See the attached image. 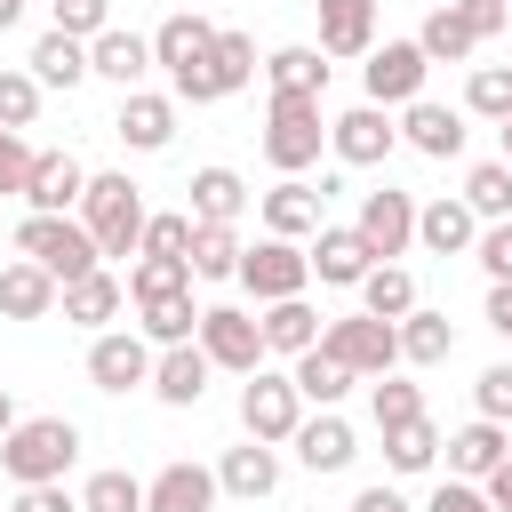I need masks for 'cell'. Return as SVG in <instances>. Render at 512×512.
<instances>
[{"label": "cell", "instance_id": "obj_43", "mask_svg": "<svg viewBox=\"0 0 512 512\" xmlns=\"http://www.w3.org/2000/svg\"><path fill=\"white\" fill-rule=\"evenodd\" d=\"M176 288H192V264H184V256H136V272H128V296H136V304L176 296Z\"/></svg>", "mask_w": 512, "mask_h": 512}, {"label": "cell", "instance_id": "obj_14", "mask_svg": "<svg viewBox=\"0 0 512 512\" xmlns=\"http://www.w3.org/2000/svg\"><path fill=\"white\" fill-rule=\"evenodd\" d=\"M88 192V168L72 152H32V176H24V208L32 216H72Z\"/></svg>", "mask_w": 512, "mask_h": 512}, {"label": "cell", "instance_id": "obj_58", "mask_svg": "<svg viewBox=\"0 0 512 512\" xmlns=\"http://www.w3.org/2000/svg\"><path fill=\"white\" fill-rule=\"evenodd\" d=\"M16 16H24V0H0V32H8V24H16Z\"/></svg>", "mask_w": 512, "mask_h": 512}, {"label": "cell", "instance_id": "obj_16", "mask_svg": "<svg viewBox=\"0 0 512 512\" xmlns=\"http://www.w3.org/2000/svg\"><path fill=\"white\" fill-rule=\"evenodd\" d=\"M112 136H120L128 152H168V144H176V96L128 88V96H120V120H112Z\"/></svg>", "mask_w": 512, "mask_h": 512}, {"label": "cell", "instance_id": "obj_39", "mask_svg": "<svg viewBox=\"0 0 512 512\" xmlns=\"http://www.w3.org/2000/svg\"><path fill=\"white\" fill-rule=\"evenodd\" d=\"M432 456H440V432H432V416L384 424V464H392V472H432Z\"/></svg>", "mask_w": 512, "mask_h": 512}, {"label": "cell", "instance_id": "obj_50", "mask_svg": "<svg viewBox=\"0 0 512 512\" xmlns=\"http://www.w3.org/2000/svg\"><path fill=\"white\" fill-rule=\"evenodd\" d=\"M472 256H480V272H488V280H512V216H504V224H480Z\"/></svg>", "mask_w": 512, "mask_h": 512}, {"label": "cell", "instance_id": "obj_31", "mask_svg": "<svg viewBox=\"0 0 512 512\" xmlns=\"http://www.w3.org/2000/svg\"><path fill=\"white\" fill-rule=\"evenodd\" d=\"M208 40H216V24H208L200 8H176V16L152 32V64H160V72H184L192 56H208Z\"/></svg>", "mask_w": 512, "mask_h": 512}, {"label": "cell", "instance_id": "obj_46", "mask_svg": "<svg viewBox=\"0 0 512 512\" xmlns=\"http://www.w3.org/2000/svg\"><path fill=\"white\" fill-rule=\"evenodd\" d=\"M184 248H192V208L144 216V248H136V256H184Z\"/></svg>", "mask_w": 512, "mask_h": 512}, {"label": "cell", "instance_id": "obj_18", "mask_svg": "<svg viewBox=\"0 0 512 512\" xmlns=\"http://www.w3.org/2000/svg\"><path fill=\"white\" fill-rule=\"evenodd\" d=\"M304 264H312L328 288H360V272L376 264V248H368L352 224H320V232H312V248H304Z\"/></svg>", "mask_w": 512, "mask_h": 512}, {"label": "cell", "instance_id": "obj_13", "mask_svg": "<svg viewBox=\"0 0 512 512\" xmlns=\"http://www.w3.org/2000/svg\"><path fill=\"white\" fill-rule=\"evenodd\" d=\"M352 232L376 248V264H392V256L416 240V200H408V192H392V184H384V192H360V216H352Z\"/></svg>", "mask_w": 512, "mask_h": 512}, {"label": "cell", "instance_id": "obj_48", "mask_svg": "<svg viewBox=\"0 0 512 512\" xmlns=\"http://www.w3.org/2000/svg\"><path fill=\"white\" fill-rule=\"evenodd\" d=\"M472 400H480V416H488V424H512V360H496V368H480V384H472Z\"/></svg>", "mask_w": 512, "mask_h": 512}, {"label": "cell", "instance_id": "obj_28", "mask_svg": "<svg viewBox=\"0 0 512 512\" xmlns=\"http://www.w3.org/2000/svg\"><path fill=\"white\" fill-rule=\"evenodd\" d=\"M256 328H264V352H280V360H296V352H312V344H320V312H312L304 296L264 304V312H256Z\"/></svg>", "mask_w": 512, "mask_h": 512}, {"label": "cell", "instance_id": "obj_33", "mask_svg": "<svg viewBox=\"0 0 512 512\" xmlns=\"http://www.w3.org/2000/svg\"><path fill=\"white\" fill-rule=\"evenodd\" d=\"M288 384H296V392H304L312 408H336V400H344V392H352L360 376H352V368H344V360H336L328 344H312V352H296V368H288Z\"/></svg>", "mask_w": 512, "mask_h": 512}, {"label": "cell", "instance_id": "obj_36", "mask_svg": "<svg viewBox=\"0 0 512 512\" xmlns=\"http://www.w3.org/2000/svg\"><path fill=\"white\" fill-rule=\"evenodd\" d=\"M144 320H136V336L144 344H192V328H200V304H192V288H176V296H152V304H136Z\"/></svg>", "mask_w": 512, "mask_h": 512}, {"label": "cell", "instance_id": "obj_25", "mask_svg": "<svg viewBox=\"0 0 512 512\" xmlns=\"http://www.w3.org/2000/svg\"><path fill=\"white\" fill-rule=\"evenodd\" d=\"M0 312H8V320H48V312H56V272L32 264V256L0 264Z\"/></svg>", "mask_w": 512, "mask_h": 512}, {"label": "cell", "instance_id": "obj_49", "mask_svg": "<svg viewBox=\"0 0 512 512\" xmlns=\"http://www.w3.org/2000/svg\"><path fill=\"white\" fill-rule=\"evenodd\" d=\"M48 8H56V32H72V40H96L112 24V0H48Z\"/></svg>", "mask_w": 512, "mask_h": 512}, {"label": "cell", "instance_id": "obj_32", "mask_svg": "<svg viewBox=\"0 0 512 512\" xmlns=\"http://www.w3.org/2000/svg\"><path fill=\"white\" fill-rule=\"evenodd\" d=\"M264 80H272V96H320V88H328V56H320L312 40L272 48V56H264Z\"/></svg>", "mask_w": 512, "mask_h": 512}, {"label": "cell", "instance_id": "obj_21", "mask_svg": "<svg viewBox=\"0 0 512 512\" xmlns=\"http://www.w3.org/2000/svg\"><path fill=\"white\" fill-rule=\"evenodd\" d=\"M56 304H64V320H72V328H104V320H120V304H128V280L96 264V272L64 280V288H56Z\"/></svg>", "mask_w": 512, "mask_h": 512}, {"label": "cell", "instance_id": "obj_7", "mask_svg": "<svg viewBox=\"0 0 512 512\" xmlns=\"http://www.w3.org/2000/svg\"><path fill=\"white\" fill-rule=\"evenodd\" d=\"M320 344H328V352H336L352 376H368V384H376V376L400 360V320H376V312H344V320H328V328H320Z\"/></svg>", "mask_w": 512, "mask_h": 512}, {"label": "cell", "instance_id": "obj_11", "mask_svg": "<svg viewBox=\"0 0 512 512\" xmlns=\"http://www.w3.org/2000/svg\"><path fill=\"white\" fill-rule=\"evenodd\" d=\"M328 144H336V160H344V168H376V160H392L400 120H392L384 104H352V112H336V120H328Z\"/></svg>", "mask_w": 512, "mask_h": 512}, {"label": "cell", "instance_id": "obj_41", "mask_svg": "<svg viewBox=\"0 0 512 512\" xmlns=\"http://www.w3.org/2000/svg\"><path fill=\"white\" fill-rule=\"evenodd\" d=\"M416 304V280L400 272V264H368L360 272V312H376V320H400Z\"/></svg>", "mask_w": 512, "mask_h": 512}, {"label": "cell", "instance_id": "obj_29", "mask_svg": "<svg viewBox=\"0 0 512 512\" xmlns=\"http://www.w3.org/2000/svg\"><path fill=\"white\" fill-rule=\"evenodd\" d=\"M24 64H32V80H40V88H80V80H88V40H72V32H56V24H48V32L32 40V56H24Z\"/></svg>", "mask_w": 512, "mask_h": 512}, {"label": "cell", "instance_id": "obj_40", "mask_svg": "<svg viewBox=\"0 0 512 512\" xmlns=\"http://www.w3.org/2000/svg\"><path fill=\"white\" fill-rule=\"evenodd\" d=\"M456 200H464L480 224H504V216H512V168H504V160H480V168L464 176V192H456Z\"/></svg>", "mask_w": 512, "mask_h": 512}, {"label": "cell", "instance_id": "obj_12", "mask_svg": "<svg viewBox=\"0 0 512 512\" xmlns=\"http://www.w3.org/2000/svg\"><path fill=\"white\" fill-rule=\"evenodd\" d=\"M88 384H96V392H136V384H152V344H144L136 328H96V344H88Z\"/></svg>", "mask_w": 512, "mask_h": 512}, {"label": "cell", "instance_id": "obj_54", "mask_svg": "<svg viewBox=\"0 0 512 512\" xmlns=\"http://www.w3.org/2000/svg\"><path fill=\"white\" fill-rule=\"evenodd\" d=\"M424 512H496V504H488V488H472V480H440Z\"/></svg>", "mask_w": 512, "mask_h": 512}, {"label": "cell", "instance_id": "obj_19", "mask_svg": "<svg viewBox=\"0 0 512 512\" xmlns=\"http://www.w3.org/2000/svg\"><path fill=\"white\" fill-rule=\"evenodd\" d=\"M208 376H216V368H208L200 344H160V352H152V392H160L168 408H200V400H208Z\"/></svg>", "mask_w": 512, "mask_h": 512}, {"label": "cell", "instance_id": "obj_55", "mask_svg": "<svg viewBox=\"0 0 512 512\" xmlns=\"http://www.w3.org/2000/svg\"><path fill=\"white\" fill-rule=\"evenodd\" d=\"M488 328L512 344V280H488Z\"/></svg>", "mask_w": 512, "mask_h": 512}, {"label": "cell", "instance_id": "obj_9", "mask_svg": "<svg viewBox=\"0 0 512 512\" xmlns=\"http://www.w3.org/2000/svg\"><path fill=\"white\" fill-rule=\"evenodd\" d=\"M240 424H248V440L280 448V440L304 424V392H296L288 376H272V368H248V384H240Z\"/></svg>", "mask_w": 512, "mask_h": 512}, {"label": "cell", "instance_id": "obj_53", "mask_svg": "<svg viewBox=\"0 0 512 512\" xmlns=\"http://www.w3.org/2000/svg\"><path fill=\"white\" fill-rule=\"evenodd\" d=\"M8 512H80V496H64V480H32V488H16Z\"/></svg>", "mask_w": 512, "mask_h": 512}, {"label": "cell", "instance_id": "obj_44", "mask_svg": "<svg viewBox=\"0 0 512 512\" xmlns=\"http://www.w3.org/2000/svg\"><path fill=\"white\" fill-rule=\"evenodd\" d=\"M80 512H144V480L136 472H96L80 488Z\"/></svg>", "mask_w": 512, "mask_h": 512}, {"label": "cell", "instance_id": "obj_56", "mask_svg": "<svg viewBox=\"0 0 512 512\" xmlns=\"http://www.w3.org/2000/svg\"><path fill=\"white\" fill-rule=\"evenodd\" d=\"M352 512H408V496L376 480V488H360V496H352Z\"/></svg>", "mask_w": 512, "mask_h": 512}, {"label": "cell", "instance_id": "obj_47", "mask_svg": "<svg viewBox=\"0 0 512 512\" xmlns=\"http://www.w3.org/2000/svg\"><path fill=\"white\" fill-rule=\"evenodd\" d=\"M40 112V80L32 72H0V128H32Z\"/></svg>", "mask_w": 512, "mask_h": 512}, {"label": "cell", "instance_id": "obj_42", "mask_svg": "<svg viewBox=\"0 0 512 512\" xmlns=\"http://www.w3.org/2000/svg\"><path fill=\"white\" fill-rule=\"evenodd\" d=\"M464 112H480V120H512V64H472V80H464Z\"/></svg>", "mask_w": 512, "mask_h": 512}, {"label": "cell", "instance_id": "obj_10", "mask_svg": "<svg viewBox=\"0 0 512 512\" xmlns=\"http://www.w3.org/2000/svg\"><path fill=\"white\" fill-rule=\"evenodd\" d=\"M424 72H432V64H424L416 40H384V48H368V64H360L368 104H384V112H392V104H416V96H424Z\"/></svg>", "mask_w": 512, "mask_h": 512}, {"label": "cell", "instance_id": "obj_34", "mask_svg": "<svg viewBox=\"0 0 512 512\" xmlns=\"http://www.w3.org/2000/svg\"><path fill=\"white\" fill-rule=\"evenodd\" d=\"M192 224H232L240 208H248V184L232 176V168H192Z\"/></svg>", "mask_w": 512, "mask_h": 512}, {"label": "cell", "instance_id": "obj_5", "mask_svg": "<svg viewBox=\"0 0 512 512\" xmlns=\"http://www.w3.org/2000/svg\"><path fill=\"white\" fill-rule=\"evenodd\" d=\"M16 256H32V264H48V272H56V288L104 264L80 216H24V224H16Z\"/></svg>", "mask_w": 512, "mask_h": 512}, {"label": "cell", "instance_id": "obj_22", "mask_svg": "<svg viewBox=\"0 0 512 512\" xmlns=\"http://www.w3.org/2000/svg\"><path fill=\"white\" fill-rule=\"evenodd\" d=\"M288 440H296V456H304V472H344V464L360 456V440H352V424H344L336 408H320V416H304V424H296Z\"/></svg>", "mask_w": 512, "mask_h": 512}, {"label": "cell", "instance_id": "obj_23", "mask_svg": "<svg viewBox=\"0 0 512 512\" xmlns=\"http://www.w3.org/2000/svg\"><path fill=\"white\" fill-rule=\"evenodd\" d=\"M88 72H96V80L136 88V80L152 72V40H144V32H120V24H104V32L88 40Z\"/></svg>", "mask_w": 512, "mask_h": 512}, {"label": "cell", "instance_id": "obj_24", "mask_svg": "<svg viewBox=\"0 0 512 512\" xmlns=\"http://www.w3.org/2000/svg\"><path fill=\"white\" fill-rule=\"evenodd\" d=\"M216 488H224V496H248V504H264V496L280 488V456H272L264 440H240V448H224V464H216Z\"/></svg>", "mask_w": 512, "mask_h": 512}, {"label": "cell", "instance_id": "obj_1", "mask_svg": "<svg viewBox=\"0 0 512 512\" xmlns=\"http://www.w3.org/2000/svg\"><path fill=\"white\" fill-rule=\"evenodd\" d=\"M144 184H128L120 168H104V176H88V192H80V224H88V240H96V256H136L144 248Z\"/></svg>", "mask_w": 512, "mask_h": 512}, {"label": "cell", "instance_id": "obj_57", "mask_svg": "<svg viewBox=\"0 0 512 512\" xmlns=\"http://www.w3.org/2000/svg\"><path fill=\"white\" fill-rule=\"evenodd\" d=\"M8 424H16V400H8V384H0V440H8Z\"/></svg>", "mask_w": 512, "mask_h": 512}, {"label": "cell", "instance_id": "obj_27", "mask_svg": "<svg viewBox=\"0 0 512 512\" xmlns=\"http://www.w3.org/2000/svg\"><path fill=\"white\" fill-rule=\"evenodd\" d=\"M416 240H424L432 256H464V248L480 240V216H472L464 200H448V192H440V200H424V208H416Z\"/></svg>", "mask_w": 512, "mask_h": 512}, {"label": "cell", "instance_id": "obj_6", "mask_svg": "<svg viewBox=\"0 0 512 512\" xmlns=\"http://www.w3.org/2000/svg\"><path fill=\"white\" fill-rule=\"evenodd\" d=\"M192 344L208 352V368H232V376L264 368V328H256V312H240V304H200Z\"/></svg>", "mask_w": 512, "mask_h": 512}, {"label": "cell", "instance_id": "obj_59", "mask_svg": "<svg viewBox=\"0 0 512 512\" xmlns=\"http://www.w3.org/2000/svg\"><path fill=\"white\" fill-rule=\"evenodd\" d=\"M496 136H504V152H496V160H504V168H512V120H496Z\"/></svg>", "mask_w": 512, "mask_h": 512}, {"label": "cell", "instance_id": "obj_51", "mask_svg": "<svg viewBox=\"0 0 512 512\" xmlns=\"http://www.w3.org/2000/svg\"><path fill=\"white\" fill-rule=\"evenodd\" d=\"M24 176H32V144H24V128H0V192H24Z\"/></svg>", "mask_w": 512, "mask_h": 512}, {"label": "cell", "instance_id": "obj_38", "mask_svg": "<svg viewBox=\"0 0 512 512\" xmlns=\"http://www.w3.org/2000/svg\"><path fill=\"white\" fill-rule=\"evenodd\" d=\"M416 48H424V64H464L480 40H472V24H464V16H456V0H448V8H432V16H424Z\"/></svg>", "mask_w": 512, "mask_h": 512}, {"label": "cell", "instance_id": "obj_35", "mask_svg": "<svg viewBox=\"0 0 512 512\" xmlns=\"http://www.w3.org/2000/svg\"><path fill=\"white\" fill-rule=\"evenodd\" d=\"M456 352V328H448V312H424V304H408L400 312V360H416V368H440Z\"/></svg>", "mask_w": 512, "mask_h": 512}, {"label": "cell", "instance_id": "obj_52", "mask_svg": "<svg viewBox=\"0 0 512 512\" xmlns=\"http://www.w3.org/2000/svg\"><path fill=\"white\" fill-rule=\"evenodd\" d=\"M456 16L472 24V40H496L512 24V0H456Z\"/></svg>", "mask_w": 512, "mask_h": 512}, {"label": "cell", "instance_id": "obj_3", "mask_svg": "<svg viewBox=\"0 0 512 512\" xmlns=\"http://www.w3.org/2000/svg\"><path fill=\"white\" fill-rule=\"evenodd\" d=\"M256 80V40L248 32H224L216 24V40H208V56H192L184 72H168V88L184 96V104H224V96H240Z\"/></svg>", "mask_w": 512, "mask_h": 512}, {"label": "cell", "instance_id": "obj_8", "mask_svg": "<svg viewBox=\"0 0 512 512\" xmlns=\"http://www.w3.org/2000/svg\"><path fill=\"white\" fill-rule=\"evenodd\" d=\"M256 304H280V296H304V280H312V264H304V248L296 240H280V232H264L256 248H240V272H232Z\"/></svg>", "mask_w": 512, "mask_h": 512}, {"label": "cell", "instance_id": "obj_20", "mask_svg": "<svg viewBox=\"0 0 512 512\" xmlns=\"http://www.w3.org/2000/svg\"><path fill=\"white\" fill-rule=\"evenodd\" d=\"M400 144H416L424 160H456V152H464V112L416 96V104H400Z\"/></svg>", "mask_w": 512, "mask_h": 512}, {"label": "cell", "instance_id": "obj_4", "mask_svg": "<svg viewBox=\"0 0 512 512\" xmlns=\"http://www.w3.org/2000/svg\"><path fill=\"white\" fill-rule=\"evenodd\" d=\"M320 136H328L320 96H272V112H264V160L280 176H304L320 160Z\"/></svg>", "mask_w": 512, "mask_h": 512}, {"label": "cell", "instance_id": "obj_45", "mask_svg": "<svg viewBox=\"0 0 512 512\" xmlns=\"http://www.w3.org/2000/svg\"><path fill=\"white\" fill-rule=\"evenodd\" d=\"M368 416H376V432H384V424H408V416H424V392H416V384H400V376L384 368V376H376V392H368Z\"/></svg>", "mask_w": 512, "mask_h": 512}, {"label": "cell", "instance_id": "obj_17", "mask_svg": "<svg viewBox=\"0 0 512 512\" xmlns=\"http://www.w3.org/2000/svg\"><path fill=\"white\" fill-rule=\"evenodd\" d=\"M320 208H328V184H304V176H280V184L256 200L264 232H280V240H304V232H320Z\"/></svg>", "mask_w": 512, "mask_h": 512}, {"label": "cell", "instance_id": "obj_26", "mask_svg": "<svg viewBox=\"0 0 512 512\" xmlns=\"http://www.w3.org/2000/svg\"><path fill=\"white\" fill-rule=\"evenodd\" d=\"M376 48V0H320V56H368Z\"/></svg>", "mask_w": 512, "mask_h": 512}, {"label": "cell", "instance_id": "obj_2", "mask_svg": "<svg viewBox=\"0 0 512 512\" xmlns=\"http://www.w3.org/2000/svg\"><path fill=\"white\" fill-rule=\"evenodd\" d=\"M72 456H80V424H72V416H16L8 440H0V472H8L16 488H32V480H64Z\"/></svg>", "mask_w": 512, "mask_h": 512}, {"label": "cell", "instance_id": "obj_37", "mask_svg": "<svg viewBox=\"0 0 512 512\" xmlns=\"http://www.w3.org/2000/svg\"><path fill=\"white\" fill-rule=\"evenodd\" d=\"M184 264H192V280H232L240 272V232L232 224H192Z\"/></svg>", "mask_w": 512, "mask_h": 512}, {"label": "cell", "instance_id": "obj_30", "mask_svg": "<svg viewBox=\"0 0 512 512\" xmlns=\"http://www.w3.org/2000/svg\"><path fill=\"white\" fill-rule=\"evenodd\" d=\"M504 456H512V440H504V424H488V416L464 424V432H448V472H456V480H488Z\"/></svg>", "mask_w": 512, "mask_h": 512}, {"label": "cell", "instance_id": "obj_15", "mask_svg": "<svg viewBox=\"0 0 512 512\" xmlns=\"http://www.w3.org/2000/svg\"><path fill=\"white\" fill-rule=\"evenodd\" d=\"M216 472L208 464H192V456H176V464H160L152 480H144V512H216Z\"/></svg>", "mask_w": 512, "mask_h": 512}]
</instances>
